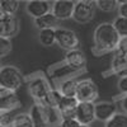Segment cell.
I'll list each match as a JSON object with an SVG mask.
<instances>
[{"mask_svg":"<svg viewBox=\"0 0 127 127\" xmlns=\"http://www.w3.org/2000/svg\"><path fill=\"white\" fill-rule=\"evenodd\" d=\"M93 52L95 56H100L112 51H117L121 42V37L109 22L98 24L93 33Z\"/></svg>","mask_w":127,"mask_h":127,"instance_id":"cell-1","label":"cell"},{"mask_svg":"<svg viewBox=\"0 0 127 127\" xmlns=\"http://www.w3.org/2000/svg\"><path fill=\"white\" fill-rule=\"evenodd\" d=\"M52 89L54 88L51 87L50 81L42 72L31 75L28 80V92H29V95L32 97V99L34 100V103L43 104L46 97Z\"/></svg>","mask_w":127,"mask_h":127,"instance_id":"cell-2","label":"cell"},{"mask_svg":"<svg viewBox=\"0 0 127 127\" xmlns=\"http://www.w3.org/2000/svg\"><path fill=\"white\" fill-rule=\"evenodd\" d=\"M24 75L17 66L5 65L0 69V89L17 92L24 84Z\"/></svg>","mask_w":127,"mask_h":127,"instance_id":"cell-3","label":"cell"},{"mask_svg":"<svg viewBox=\"0 0 127 127\" xmlns=\"http://www.w3.org/2000/svg\"><path fill=\"white\" fill-rule=\"evenodd\" d=\"M98 87L92 79L85 78L78 81L75 98L79 103H94V100L98 98Z\"/></svg>","mask_w":127,"mask_h":127,"instance_id":"cell-4","label":"cell"},{"mask_svg":"<svg viewBox=\"0 0 127 127\" xmlns=\"http://www.w3.org/2000/svg\"><path fill=\"white\" fill-rule=\"evenodd\" d=\"M95 1L90 0H79L75 1V8H74L72 19L79 24H87L90 20H93L95 15Z\"/></svg>","mask_w":127,"mask_h":127,"instance_id":"cell-5","label":"cell"},{"mask_svg":"<svg viewBox=\"0 0 127 127\" xmlns=\"http://www.w3.org/2000/svg\"><path fill=\"white\" fill-rule=\"evenodd\" d=\"M55 33H56V43L62 50H65L67 52V51H72V50L79 48L80 39L72 29L59 27L55 31Z\"/></svg>","mask_w":127,"mask_h":127,"instance_id":"cell-6","label":"cell"},{"mask_svg":"<svg viewBox=\"0 0 127 127\" xmlns=\"http://www.w3.org/2000/svg\"><path fill=\"white\" fill-rule=\"evenodd\" d=\"M20 28V23L17 15H8L1 14L0 15V37L10 38L17 36Z\"/></svg>","mask_w":127,"mask_h":127,"instance_id":"cell-7","label":"cell"},{"mask_svg":"<svg viewBox=\"0 0 127 127\" xmlns=\"http://www.w3.org/2000/svg\"><path fill=\"white\" fill-rule=\"evenodd\" d=\"M22 107V102L15 92L0 89V113H12Z\"/></svg>","mask_w":127,"mask_h":127,"instance_id":"cell-8","label":"cell"},{"mask_svg":"<svg viewBox=\"0 0 127 127\" xmlns=\"http://www.w3.org/2000/svg\"><path fill=\"white\" fill-rule=\"evenodd\" d=\"M74 8H75V1L72 0H56L52 3L51 13L59 20H66L72 18Z\"/></svg>","mask_w":127,"mask_h":127,"instance_id":"cell-9","label":"cell"},{"mask_svg":"<svg viewBox=\"0 0 127 127\" xmlns=\"http://www.w3.org/2000/svg\"><path fill=\"white\" fill-rule=\"evenodd\" d=\"M51 9L52 3L47 1V0H31V1L26 3V12L33 19L51 13Z\"/></svg>","mask_w":127,"mask_h":127,"instance_id":"cell-10","label":"cell"},{"mask_svg":"<svg viewBox=\"0 0 127 127\" xmlns=\"http://www.w3.org/2000/svg\"><path fill=\"white\" fill-rule=\"evenodd\" d=\"M75 118L80 125L90 126L95 121V103H79Z\"/></svg>","mask_w":127,"mask_h":127,"instance_id":"cell-11","label":"cell"},{"mask_svg":"<svg viewBox=\"0 0 127 127\" xmlns=\"http://www.w3.org/2000/svg\"><path fill=\"white\" fill-rule=\"evenodd\" d=\"M64 64L70 69L81 70L87 65V56L84 55V52L80 48L67 51L65 57H64Z\"/></svg>","mask_w":127,"mask_h":127,"instance_id":"cell-12","label":"cell"},{"mask_svg":"<svg viewBox=\"0 0 127 127\" xmlns=\"http://www.w3.org/2000/svg\"><path fill=\"white\" fill-rule=\"evenodd\" d=\"M117 105L112 102L95 103V120L107 123L114 114H117Z\"/></svg>","mask_w":127,"mask_h":127,"instance_id":"cell-13","label":"cell"},{"mask_svg":"<svg viewBox=\"0 0 127 127\" xmlns=\"http://www.w3.org/2000/svg\"><path fill=\"white\" fill-rule=\"evenodd\" d=\"M79 105V102L75 97H62L57 109L61 113L62 118H70V117H75V112Z\"/></svg>","mask_w":127,"mask_h":127,"instance_id":"cell-14","label":"cell"},{"mask_svg":"<svg viewBox=\"0 0 127 127\" xmlns=\"http://www.w3.org/2000/svg\"><path fill=\"white\" fill-rule=\"evenodd\" d=\"M111 70L116 75H127V54L116 51L111 61Z\"/></svg>","mask_w":127,"mask_h":127,"instance_id":"cell-15","label":"cell"},{"mask_svg":"<svg viewBox=\"0 0 127 127\" xmlns=\"http://www.w3.org/2000/svg\"><path fill=\"white\" fill-rule=\"evenodd\" d=\"M29 116L34 123V127H47V117H46V105L34 103L29 109Z\"/></svg>","mask_w":127,"mask_h":127,"instance_id":"cell-16","label":"cell"},{"mask_svg":"<svg viewBox=\"0 0 127 127\" xmlns=\"http://www.w3.org/2000/svg\"><path fill=\"white\" fill-rule=\"evenodd\" d=\"M33 24L38 31H43V29H57L60 26V20L52 14L48 13L46 15H42L37 19H33Z\"/></svg>","mask_w":127,"mask_h":127,"instance_id":"cell-17","label":"cell"},{"mask_svg":"<svg viewBox=\"0 0 127 127\" xmlns=\"http://www.w3.org/2000/svg\"><path fill=\"white\" fill-rule=\"evenodd\" d=\"M78 81H79V80H76L75 78L64 79V80L59 84V92L61 93L62 97H75Z\"/></svg>","mask_w":127,"mask_h":127,"instance_id":"cell-18","label":"cell"},{"mask_svg":"<svg viewBox=\"0 0 127 127\" xmlns=\"http://www.w3.org/2000/svg\"><path fill=\"white\" fill-rule=\"evenodd\" d=\"M56 29H43L38 32V41L42 46L51 47L56 43Z\"/></svg>","mask_w":127,"mask_h":127,"instance_id":"cell-19","label":"cell"},{"mask_svg":"<svg viewBox=\"0 0 127 127\" xmlns=\"http://www.w3.org/2000/svg\"><path fill=\"white\" fill-rule=\"evenodd\" d=\"M46 117H47V127H59L62 121V116L56 107L46 105Z\"/></svg>","mask_w":127,"mask_h":127,"instance_id":"cell-20","label":"cell"},{"mask_svg":"<svg viewBox=\"0 0 127 127\" xmlns=\"http://www.w3.org/2000/svg\"><path fill=\"white\" fill-rule=\"evenodd\" d=\"M20 3L18 0H0V8H1L3 14L8 15H15L19 10Z\"/></svg>","mask_w":127,"mask_h":127,"instance_id":"cell-21","label":"cell"},{"mask_svg":"<svg viewBox=\"0 0 127 127\" xmlns=\"http://www.w3.org/2000/svg\"><path fill=\"white\" fill-rule=\"evenodd\" d=\"M12 127H34V123L32 121L29 113H18L14 116Z\"/></svg>","mask_w":127,"mask_h":127,"instance_id":"cell-22","label":"cell"},{"mask_svg":"<svg viewBox=\"0 0 127 127\" xmlns=\"http://www.w3.org/2000/svg\"><path fill=\"white\" fill-rule=\"evenodd\" d=\"M114 29L117 31V33L120 34L121 38H126L127 37V18H122V17H117L113 22H112Z\"/></svg>","mask_w":127,"mask_h":127,"instance_id":"cell-23","label":"cell"},{"mask_svg":"<svg viewBox=\"0 0 127 127\" xmlns=\"http://www.w3.org/2000/svg\"><path fill=\"white\" fill-rule=\"evenodd\" d=\"M95 6L100 9L102 12L111 13L118 8V1H116V0H97L95 1Z\"/></svg>","mask_w":127,"mask_h":127,"instance_id":"cell-24","label":"cell"},{"mask_svg":"<svg viewBox=\"0 0 127 127\" xmlns=\"http://www.w3.org/2000/svg\"><path fill=\"white\" fill-rule=\"evenodd\" d=\"M105 127H127V114L117 113L105 123Z\"/></svg>","mask_w":127,"mask_h":127,"instance_id":"cell-25","label":"cell"},{"mask_svg":"<svg viewBox=\"0 0 127 127\" xmlns=\"http://www.w3.org/2000/svg\"><path fill=\"white\" fill-rule=\"evenodd\" d=\"M61 98H62L61 93H60L59 90H56V89H52V90L48 93V95L46 97V99H45V102H43V105H48V107H56V108H57V105H59Z\"/></svg>","mask_w":127,"mask_h":127,"instance_id":"cell-26","label":"cell"},{"mask_svg":"<svg viewBox=\"0 0 127 127\" xmlns=\"http://www.w3.org/2000/svg\"><path fill=\"white\" fill-rule=\"evenodd\" d=\"M13 50V43L10 38L0 37V60L3 57H6Z\"/></svg>","mask_w":127,"mask_h":127,"instance_id":"cell-27","label":"cell"},{"mask_svg":"<svg viewBox=\"0 0 127 127\" xmlns=\"http://www.w3.org/2000/svg\"><path fill=\"white\" fill-rule=\"evenodd\" d=\"M59 127H80V123L76 121L75 117H70V118H62L61 123Z\"/></svg>","mask_w":127,"mask_h":127,"instance_id":"cell-28","label":"cell"},{"mask_svg":"<svg viewBox=\"0 0 127 127\" xmlns=\"http://www.w3.org/2000/svg\"><path fill=\"white\" fill-rule=\"evenodd\" d=\"M13 120H14V116H12V113H1L0 125H3L5 127H12Z\"/></svg>","mask_w":127,"mask_h":127,"instance_id":"cell-29","label":"cell"},{"mask_svg":"<svg viewBox=\"0 0 127 127\" xmlns=\"http://www.w3.org/2000/svg\"><path fill=\"white\" fill-rule=\"evenodd\" d=\"M117 87L123 95H127V75L120 76V79L117 81Z\"/></svg>","mask_w":127,"mask_h":127,"instance_id":"cell-30","label":"cell"},{"mask_svg":"<svg viewBox=\"0 0 127 127\" xmlns=\"http://www.w3.org/2000/svg\"><path fill=\"white\" fill-rule=\"evenodd\" d=\"M117 12H118V17L127 18V0H125V1H118Z\"/></svg>","mask_w":127,"mask_h":127,"instance_id":"cell-31","label":"cell"},{"mask_svg":"<svg viewBox=\"0 0 127 127\" xmlns=\"http://www.w3.org/2000/svg\"><path fill=\"white\" fill-rule=\"evenodd\" d=\"M120 52H123V54H127V37L126 38H121V42L118 45V50Z\"/></svg>","mask_w":127,"mask_h":127,"instance_id":"cell-32","label":"cell"},{"mask_svg":"<svg viewBox=\"0 0 127 127\" xmlns=\"http://www.w3.org/2000/svg\"><path fill=\"white\" fill-rule=\"evenodd\" d=\"M121 107L123 109V113L127 114V95H123V98L121 99Z\"/></svg>","mask_w":127,"mask_h":127,"instance_id":"cell-33","label":"cell"},{"mask_svg":"<svg viewBox=\"0 0 127 127\" xmlns=\"http://www.w3.org/2000/svg\"><path fill=\"white\" fill-rule=\"evenodd\" d=\"M80 127H90V126H85V125H80Z\"/></svg>","mask_w":127,"mask_h":127,"instance_id":"cell-34","label":"cell"},{"mask_svg":"<svg viewBox=\"0 0 127 127\" xmlns=\"http://www.w3.org/2000/svg\"><path fill=\"white\" fill-rule=\"evenodd\" d=\"M3 14V12H1V8H0V15H1Z\"/></svg>","mask_w":127,"mask_h":127,"instance_id":"cell-35","label":"cell"},{"mask_svg":"<svg viewBox=\"0 0 127 127\" xmlns=\"http://www.w3.org/2000/svg\"><path fill=\"white\" fill-rule=\"evenodd\" d=\"M3 67V65H1V61H0V69H1Z\"/></svg>","mask_w":127,"mask_h":127,"instance_id":"cell-36","label":"cell"},{"mask_svg":"<svg viewBox=\"0 0 127 127\" xmlns=\"http://www.w3.org/2000/svg\"><path fill=\"white\" fill-rule=\"evenodd\" d=\"M0 127H5V126H3V125H0Z\"/></svg>","mask_w":127,"mask_h":127,"instance_id":"cell-37","label":"cell"},{"mask_svg":"<svg viewBox=\"0 0 127 127\" xmlns=\"http://www.w3.org/2000/svg\"><path fill=\"white\" fill-rule=\"evenodd\" d=\"M0 120H1V113H0Z\"/></svg>","mask_w":127,"mask_h":127,"instance_id":"cell-38","label":"cell"}]
</instances>
